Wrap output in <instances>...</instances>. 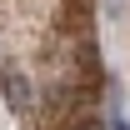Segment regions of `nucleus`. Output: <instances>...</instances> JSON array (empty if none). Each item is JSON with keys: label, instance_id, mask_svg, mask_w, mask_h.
<instances>
[{"label": "nucleus", "instance_id": "f257e3e1", "mask_svg": "<svg viewBox=\"0 0 130 130\" xmlns=\"http://www.w3.org/2000/svg\"><path fill=\"white\" fill-rule=\"evenodd\" d=\"M5 105L10 110H30V75L5 70Z\"/></svg>", "mask_w": 130, "mask_h": 130}, {"label": "nucleus", "instance_id": "f03ea898", "mask_svg": "<svg viewBox=\"0 0 130 130\" xmlns=\"http://www.w3.org/2000/svg\"><path fill=\"white\" fill-rule=\"evenodd\" d=\"M110 130H130V120H125L120 110H115V115H110Z\"/></svg>", "mask_w": 130, "mask_h": 130}, {"label": "nucleus", "instance_id": "7ed1b4c3", "mask_svg": "<svg viewBox=\"0 0 130 130\" xmlns=\"http://www.w3.org/2000/svg\"><path fill=\"white\" fill-rule=\"evenodd\" d=\"M80 130H100V125H80Z\"/></svg>", "mask_w": 130, "mask_h": 130}]
</instances>
